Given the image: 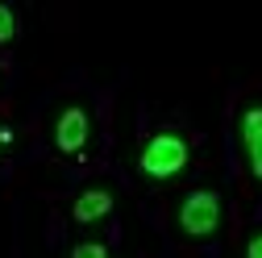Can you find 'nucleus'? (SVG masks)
Here are the masks:
<instances>
[{"label":"nucleus","instance_id":"7ed1b4c3","mask_svg":"<svg viewBox=\"0 0 262 258\" xmlns=\"http://www.w3.org/2000/svg\"><path fill=\"white\" fill-rule=\"evenodd\" d=\"M88 142H92V113L83 104H67L54 121V150L75 158L88 150Z\"/></svg>","mask_w":262,"mask_h":258},{"label":"nucleus","instance_id":"f03ea898","mask_svg":"<svg viewBox=\"0 0 262 258\" xmlns=\"http://www.w3.org/2000/svg\"><path fill=\"white\" fill-rule=\"evenodd\" d=\"M221 221H225V204L216 191L200 187V191H187L183 204H179V233L183 238H212L221 229Z\"/></svg>","mask_w":262,"mask_h":258},{"label":"nucleus","instance_id":"6e6552de","mask_svg":"<svg viewBox=\"0 0 262 258\" xmlns=\"http://www.w3.org/2000/svg\"><path fill=\"white\" fill-rule=\"evenodd\" d=\"M246 258H262V229H258V233L246 242Z\"/></svg>","mask_w":262,"mask_h":258},{"label":"nucleus","instance_id":"39448f33","mask_svg":"<svg viewBox=\"0 0 262 258\" xmlns=\"http://www.w3.org/2000/svg\"><path fill=\"white\" fill-rule=\"evenodd\" d=\"M108 212H113V191L108 187H88L71 204V221L75 225H96V221H104Z\"/></svg>","mask_w":262,"mask_h":258},{"label":"nucleus","instance_id":"423d86ee","mask_svg":"<svg viewBox=\"0 0 262 258\" xmlns=\"http://www.w3.org/2000/svg\"><path fill=\"white\" fill-rule=\"evenodd\" d=\"M17 13L9 9V5H0V46H9V42H17Z\"/></svg>","mask_w":262,"mask_h":258},{"label":"nucleus","instance_id":"f257e3e1","mask_svg":"<svg viewBox=\"0 0 262 258\" xmlns=\"http://www.w3.org/2000/svg\"><path fill=\"white\" fill-rule=\"evenodd\" d=\"M187 163H191V146H187L183 134H171V129H167V134L146 138L142 142V154H138V167L150 179H175Z\"/></svg>","mask_w":262,"mask_h":258},{"label":"nucleus","instance_id":"20e7f679","mask_svg":"<svg viewBox=\"0 0 262 258\" xmlns=\"http://www.w3.org/2000/svg\"><path fill=\"white\" fill-rule=\"evenodd\" d=\"M237 138H242V154H246V167L250 179L262 183V104H246L237 117Z\"/></svg>","mask_w":262,"mask_h":258},{"label":"nucleus","instance_id":"0eeeda50","mask_svg":"<svg viewBox=\"0 0 262 258\" xmlns=\"http://www.w3.org/2000/svg\"><path fill=\"white\" fill-rule=\"evenodd\" d=\"M71 258H108V246L104 242H75Z\"/></svg>","mask_w":262,"mask_h":258}]
</instances>
